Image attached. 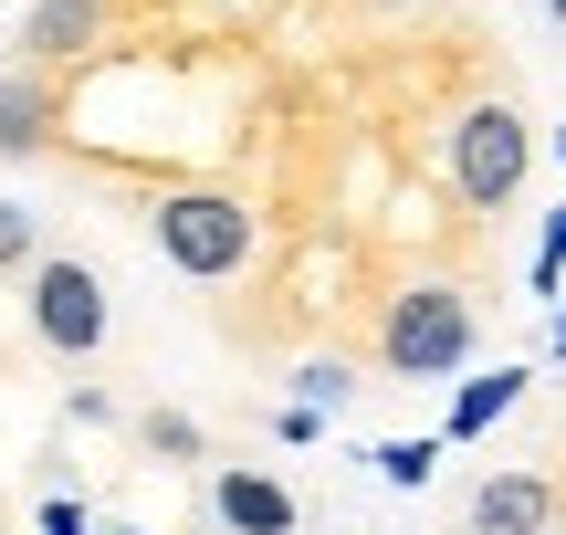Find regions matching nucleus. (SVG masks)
I'll return each mask as SVG.
<instances>
[{"mask_svg":"<svg viewBox=\"0 0 566 535\" xmlns=\"http://www.w3.org/2000/svg\"><path fill=\"white\" fill-rule=\"evenodd\" d=\"M210 525L221 535H294L304 504H294V483L252 473V462H210Z\"/></svg>","mask_w":566,"mask_h":535,"instance_id":"nucleus-5","label":"nucleus"},{"mask_svg":"<svg viewBox=\"0 0 566 535\" xmlns=\"http://www.w3.org/2000/svg\"><path fill=\"white\" fill-rule=\"evenodd\" d=\"M63 126V84L42 74V63H11L0 74V158H42Z\"/></svg>","mask_w":566,"mask_h":535,"instance_id":"nucleus-7","label":"nucleus"},{"mask_svg":"<svg viewBox=\"0 0 566 535\" xmlns=\"http://www.w3.org/2000/svg\"><path fill=\"white\" fill-rule=\"evenodd\" d=\"M535 294L566 305V210H546V242H535Z\"/></svg>","mask_w":566,"mask_h":535,"instance_id":"nucleus-14","label":"nucleus"},{"mask_svg":"<svg viewBox=\"0 0 566 535\" xmlns=\"http://www.w3.org/2000/svg\"><path fill=\"white\" fill-rule=\"evenodd\" d=\"M514 399H525V368H493V378H462V389H451V410H441V441H483L493 420L514 410Z\"/></svg>","mask_w":566,"mask_h":535,"instance_id":"nucleus-9","label":"nucleus"},{"mask_svg":"<svg viewBox=\"0 0 566 535\" xmlns=\"http://www.w3.org/2000/svg\"><path fill=\"white\" fill-rule=\"evenodd\" d=\"M105 535H158V525H105Z\"/></svg>","mask_w":566,"mask_h":535,"instance_id":"nucleus-19","label":"nucleus"},{"mask_svg":"<svg viewBox=\"0 0 566 535\" xmlns=\"http://www.w3.org/2000/svg\"><path fill=\"white\" fill-rule=\"evenodd\" d=\"M556 168H566V126H556Z\"/></svg>","mask_w":566,"mask_h":535,"instance_id":"nucleus-20","label":"nucleus"},{"mask_svg":"<svg viewBox=\"0 0 566 535\" xmlns=\"http://www.w3.org/2000/svg\"><path fill=\"white\" fill-rule=\"evenodd\" d=\"M273 441H294V452H304V441H325V420L315 410H273Z\"/></svg>","mask_w":566,"mask_h":535,"instance_id":"nucleus-16","label":"nucleus"},{"mask_svg":"<svg viewBox=\"0 0 566 535\" xmlns=\"http://www.w3.org/2000/svg\"><path fill=\"white\" fill-rule=\"evenodd\" d=\"M346 399H357V368H346V357H304V368H294V410L336 420Z\"/></svg>","mask_w":566,"mask_h":535,"instance_id":"nucleus-11","label":"nucleus"},{"mask_svg":"<svg viewBox=\"0 0 566 535\" xmlns=\"http://www.w3.org/2000/svg\"><path fill=\"white\" fill-rule=\"evenodd\" d=\"M546 21H566V0H546Z\"/></svg>","mask_w":566,"mask_h":535,"instance_id":"nucleus-21","label":"nucleus"},{"mask_svg":"<svg viewBox=\"0 0 566 535\" xmlns=\"http://www.w3.org/2000/svg\"><path fill=\"white\" fill-rule=\"evenodd\" d=\"M546 347H556V357H566V305H556V315H546Z\"/></svg>","mask_w":566,"mask_h":535,"instance_id":"nucleus-17","label":"nucleus"},{"mask_svg":"<svg viewBox=\"0 0 566 535\" xmlns=\"http://www.w3.org/2000/svg\"><path fill=\"white\" fill-rule=\"evenodd\" d=\"M147 252H158L168 273H189V284H221V273H242L252 252H263V221L242 210V189H158L147 200Z\"/></svg>","mask_w":566,"mask_h":535,"instance_id":"nucleus-1","label":"nucleus"},{"mask_svg":"<svg viewBox=\"0 0 566 535\" xmlns=\"http://www.w3.org/2000/svg\"><path fill=\"white\" fill-rule=\"evenodd\" d=\"M105 42V0H32V11H21V63H42V74H53V63H84Z\"/></svg>","mask_w":566,"mask_h":535,"instance_id":"nucleus-8","label":"nucleus"},{"mask_svg":"<svg viewBox=\"0 0 566 535\" xmlns=\"http://www.w3.org/2000/svg\"><path fill=\"white\" fill-rule=\"evenodd\" d=\"M200 11H252V0H200Z\"/></svg>","mask_w":566,"mask_h":535,"instance_id":"nucleus-18","label":"nucleus"},{"mask_svg":"<svg viewBox=\"0 0 566 535\" xmlns=\"http://www.w3.org/2000/svg\"><path fill=\"white\" fill-rule=\"evenodd\" d=\"M556 515H566V483H546V473H483V494H472V535H556Z\"/></svg>","mask_w":566,"mask_h":535,"instance_id":"nucleus-6","label":"nucleus"},{"mask_svg":"<svg viewBox=\"0 0 566 535\" xmlns=\"http://www.w3.org/2000/svg\"><path fill=\"white\" fill-rule=\"evenodd\" d=\"M21 315H32V336H42L53 357H95L105 336H116V294H105V273L74 263V252H53V263L32 273Z\"/></svg>","mask_w":566,"mask_h":535,"instance_id":"nucleus-4","label":"nucleus"},{"mask_svg":"<svg viewBox=\"0 0 566 535\" xmlns=\"http://www.w3.org/2000/svg\"><path fill=\"white\" fill-rule=\"evenodd\" d=\"M472 357V294L462 284H399L378 315V378H451Z\"/></svg>","mask_w":566,"mask_h":535,"instance_id":"nucleus-2","label":"nucleus"},{"mask_svg":"<svg viewBox=\"0 0 566 535\" xmlns=\"http://www.w3.org/2000/svg\"><path fill=\"white\" fill-rule=\"evenodd\" d=\"M53 263V252H42V221L21 200H0V273H21V284H32V273Z\"/></svg>","mask_w":566,"mask_h":535,"instance_id":"nucleus-13","label":"nucleus"},{"mask_svg":"<svg viewBox=\"0 0 566 535\" xmlns=\"http://www.w3.org/2000/svg\"><path fill=\"white\" fill-rule=\"evenodd\" d=\"M137 452L147 462H200L210 441H200V420H189V410H137Z\"/></svg>","mask_w":566,"mask_h":535,"instance_id":"nucleus-12","label":"nucleus"},{"mask_svg":"<svg viewBox=\"0 0 566 535\" xmlns=\"http://www.w3.org/2000/svg\"><path fill=\"white\" fill-rule=\"evenodd\" d=\"M388 11H399V0H388Z\"/></svg>","mask_w":566,"mask_h":535,"instance_id":"nucleus-22","label":"nucleus"},{"mask_svg":"<svg viewBox=\"0 0 566 535\" xmlns=\"http://www.w3.org/2000/svg\"><path fill=\"white\" fill-rule=\"evenodd\" d=\"M357 462H367V473L388 483V494H420V483L441 473V431H409V441H367Z\"/></svg>","mask_w":566,"mask_h":535,"instance_id":"nucleus-10","label":"nucleus"},{"mask_svg":"<svg viewBox=\"0 0 566 535\" xmlns=\"http://www.w3.org/2000/svg\"><path fill=\"white\" fill-rule=\"evenodd\" d=\"M32 535H105L95 515H84L74 494H42V515H32Z\"/></svg>","mask_w":566,"mask_h":535,"instance_id":"nucleus-15","label":"nucleus"},{"mask_svg":"<svg viewBox=\"0 0 566 535\" xmlns=\"http://www.w3.org/2000/svg\"><path fill=\"white\" fill-rule=\"evenodd\" d=\"M535 179V126L525 105H462L451 116V189H462V210H514V189Z\"/></svg>","mask_w":566,"mask_h":535,"instance_id":"nucleus-3","label":"nucleus"}]
</instances>
